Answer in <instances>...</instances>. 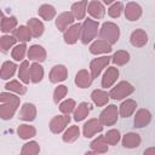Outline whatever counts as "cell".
<instances>
[{"mask_svg": "<svg viewBox=\"0 0 155 155\" xmlns=\"http://www.w3.org/2000/svg\"><path fill=\"white\" fill-rule=\"evenodd\" d=\"M124 10H125V7H124L122 2L115 1V2H113V4L110 5V7H109V10H108V15H109L111 18H119V17L121 16V13H122Z\"/></svg>", "mask_w": 155, "mask_h": 155, "instance_id": "cell-42", "label": "cell"}, {"mask_svg": "<svg viewBox=\"0 0 155 155\" xmlns=\"http://www.w3.org/2000/svg\"><path fill=\"white\" fill-rule=\"evenodd\" d=\"M38 13H39V16H40L42 19H45V21H51V19H53L54 16H56V8H54L52 5H50V4H44V5H41V6L39 7Z\"/></svg>", "mask_w": 155, "mask_h": 155, "instance_id": "cell-31", "label": "cell"}, {"mask_svg": "<svg viewBox=\"0 0 155 155\" xmlns=\"http://www.w3.org/2000/svg\"><path fill=\"white\" fill-rule=\"evenodd\" d=\"M27 25L29 27L33 38H40L42 35L44 30H45L44 23L40 19H38V18H30V19H28Z\"/></svg>", "mask_w": 155, "mask_h": 155, "instance_id": "cell-24", "label": "cell"}, {"mask_svg": "<svg viewBox=\"0 0 155 155\" xmlns=\"http://www.w3.org/2000/svg\"><path fill=\"white\" fill-rule=\"evenodd\" d=\"M92 80H93V78H92L91 73L88 70H86V69L79 70L76 73V75H75V85L78 87H80V88L90 87L91 84H92Z\"/></svg>", "mask_w": 155, "mask_h": 155, "instance_id": "cell-17", "label": "cell"}, {"mask_svg": "<svg viewBox=\"0 0 155 155\" xmlns=\"http://www.w3.org/2000/svg\"><path fill=\"white\" fill-rule=\"evenodd\" d=\"M17 41L18 40L13 35H2L0 38V50H1V52L6 53L12 46H15V44Z\"/></svg>", "mask_w": 155, "mask_h": 155, "instance_id": "cell-37", "label": "cell"}, {"mask_svg": "<svg viewBox=\"0 0 155 155\" xmlns=\"http://www.w3.org/2000/svg\"><path fill=\"white\" fill-rule=\"evenodd\" d=\"M111 44H109L107 40L103 39H98L94 40L91 45H90V52L92 54H102V53H109L111 52Z\"/></svg>", "mask_w": 155, "mask_h": 155, "instance_id": "cell-15", "label": "cell"}, {"mask_svg": "<svg viewBox=\"0 0 155 155\" xmlns=\"http://www.w3.org/2000/svg\"><path fill=\"white\" fill-rule=\"evenodd\" d=\"M75 107H76L75 101L71 99V98H68V99L63 101V102L59 104V110H61V113L69 115L70 113H73V111L75 110Z\"/></svg>", "mask_w": 155, "mask_h": 155, "instance_id": "cell-43", "label": "cell"}, {"mask_svg": "<svg viewBox=\"0 0 155 155\" xmlns=\"http://www.w3.org/2000/svg\"><path fill=\"white\" fill-rule=\"evenodd\" d=\"M69 122H70V116L68 114L56 115L50 121V131L52 133L58 134V133H61L62 131L65 130V127L68 126Z\"/></svg>", "mask_w": 155, "mask_h": 155, "instance_id": "cell-6", "label": "cell"}, {"mask_svg": "<svg viewBox=\"0 0 155 155\" xmlns=\"http://www.w3.org/2000/svg\"><path fill=\"white\" fill-rule=\"evenodd\" d=\"M151 121V113L148 109H139L137 110L136 115H134V127L136 128H143L145 126H148Z\"/></svg>", "mask_w": 155, "mask_h": 155, "instance_id": "cell-14", "label": "cell"}, {"mask_svg": "<svg viewBox=\"0 0 155 155\" xmlns=\"http://www.w3.org/2000/svg\"><path fill=\"white\" fill-rule=\"evenodd\" d=\"M125 17L126 19L131 21V22H134V21H138L143 13V10L140 7L139 4L134 2V1H130L128 4H126V7H125Z\"/></svg>", "mask_w": 155, "mask_h": 155, "instance_id": "cell-11", "label": "cell"}, {"mask_svg": "<svg viewBox=\"0 0 155 155\" xmlns=\"http://www.w3.org/2000/svg\"><path fill=\"white\" fill-rule=\"evenodd\" d=\"M12 35L21 42H27L30 40V38L33 36L31 35V31L29 29L28 25H19L18 28H16L13 31H12Z\"/></svg>", "mask_w": 155, "mask_h": 155, "instance_id": "cell-27", "label": "cell"}, {"mask_svg": "<svg viewBox=\"0 0 155 155\" xmlns=\"http://www.w3.org/2000/svg\"><path fill=\"white\" fill-rule=\"evenodd\" d=\"M5 88L10 92H15L17 94H24L27 92V87L24 85H22L18 80H11L10 82H7L5 85Z\"/></svg>", "mask_w": 155, "mask_h": 155, "instance_id": "cell-39", "label": "cell"}, {"mask_svg": "<svg viewBox=\"0 0 155 155\" xmlns=\"http://www.w3.org/2000/svg\"><path fill=\"white\" fill-rule=\"evenodd\" d=\"M119 117V109L115 104H109L99 114V120L103 126H113L116 124Z\"/></svg>", "mask_w": 155, "mask_h": 155, "instance_id": "cell-5", "label": "cell"}, {"mask_svg": "<svg viewBox=\"0 0 155 155\" xmlns=\"http://www.w3.org/2000/svg\"><path fill=\"white\" fill-rule=\"evenodd\" d=\"M133 92H134V87L128 81H120L119 84H116V86H114L110 90L109 96H110V98H113L115 101H120V99L128 97Z\"/></svg>", "mask_w": 155, "mask_h": 155, "instance_id": "cell-4", "label": "cell"}, {"mask_svg": "<svg viewBox=\"0 0 155 155\" xmlns=\"http://www.w3.org/2000/svg\"><path fill=\"white\" fill-rule=\"evenodd\" d=\"M144 154H155V148H149V149H145L144 150Z\"/></svg>", "mask_w": 155, "mask_h": 155, "instance_id": "cell-45", "label": "cell"}, {"mask_svg": "<svg viewBox=\"0 0 155 155\" xmlns=\"http://www.w3.org/2000/svg\"><path fill=\"white\" fill-rule=\"evenodd\" d=\"M90 147L96 154H104L108 151V143L105 142L104 136H98L96 139L91 142Z\"/></svg>", "mask_w": 155, "mask_h": 155, "instance_id": "cell-29", "label": "cell"}, {"mask_svg": "<svg viewBox=\"0 0 155 155\" xmlns=\"http://www.w3.org/2000/svg\"><path fill=\"white\" fill-rule=\"evenodd\" d=\"M116 0H103V2L105 4V5H111L113 2H115Z\"/></svg>", "mask_w": 155, "mask_h": 155, "instance_id": "cell-46", "label": "cell"}, {"mask_svg": "<svg viewBox=\"0 0 155 155\" xmlns=\"http://www.w3.org/2000/svg\"><path fill=\"white\" fill-rule=\"evenodd\" d=\"M117 78H119V69L117 68H115V67L107 68V70L104 71L103 78H102V87H104V88L111 87L115 84V81L117 80Z\"/></svg>", "mask_w": 155, "mask_h": 155, "instance_id": "cell-16", "label": "cell"}, {"mask_svg": "<svg viewBox=\"0 0 155 155\" xmlns=\"http://www.w3.org/2000/svg\"><path fill=\"white\" fill-rule=\"evenodd\" d=\"M140 136L134 132H128L122 137V145L127 149H133L139 147L140 144Z\"/></svg>", "mask_w": 155, "mask_h": 155, "instance_id": "cell-22", "label": "cell"}, {"mask_svg": "<svg viewBox=\"0 0 155 155\" xmlns=\"http://www.w3.org/2000/svg\"><path fill=\"white\" fill-rule=\"evenodd\" d=\"M99 36L103 40H107L109 44L114 45L120 38V29L113 22H104L99 29Z\"/></svg>", "mask_w": 155, "mask_h": 155, "instance_id": "cell-3", "label": "cell"}, {"mask_svg": "<svg viewBox=\"0 0 155 155\" xmlns=\"http://www.w3.org/2000/svg\"><path fill=\"white\" fill-rule=\"evenodd\" d=\"M17 27V18L15 16H10L6 17L4 13L1 15V23H0V28L2 33H10L13 31Z\"/></svg>", "mask_w": 155, "mask_h": 155, "instance_id": "cell-26", "label": "cell"}, {"mask_svg": "<svg viewBox=\"0 0 155 155\" xmlns=\"http://www.w3.org/2000/svg\"><path fill=\"white\" fill-rule=\"evenodd\" d=\"M18 78L24 84H29V81H31V79H30V65H29V61H23L21 63L19 69H18Z\"/></svg>", "mask_w": 155, "mask_h": 155, "instance_id": "cell-34", "label": "cell"}, {"mask_svg": "<svg viewBox=\"0 0 155 155\" xmlns=\"http://www.w3.org/2000/svg\"><path fill=\"white\" fill-rule=\"evenodd\" d=\"M103 131V124L99 119H90L85 125L82 126V133L85 138H91L96 133H99Z\"/></svg>", "mask_w": 155, "mask_h": 155, "instance_id": "cell-8", "label": "cell"}, {"mask_svg": "<svg viewBox=\"0 0 155 155\" xmlns=\"http://www.w3.org/2000/svg\"><path fill=\"white\" fill-rule=\"evenodd\" d=\"M111 62L116 65H125L126 63L130 62V53L125 50H119L113 54Z\"/></svg>", "mask_w": 155, "mask_h": 155, "instance_id": "cell-36", "label": "cell"}, {"mask_svg": "<svg viewBox=\"0 0 155 155\" xmlns=\"http://www.w3.org/2000/svg\"><path fill=\"white\" fill-rule=\"evenodd\" d=\"M17 134L22 139H29V138H33L36 134V130H35L34 126H30V125H27V124H22L17 128Z\"/></svg>", "mask_w": 155, "mask_h": 155, "instance_id": "cell-33", "label": "cell"}, {"mask_svg": "<svg viewBox=\"0 0 155 155\" xmlns=\"http://www.w3.org/2000/svg\"><path fill=\"white\" fill-rule=\"evenodd\" d=\"M28 58L29 61H34V62H44L46 59V50L40 46V45H31L28 48Z\"/></svg>", "mask_w": 155, "mask_h": 155, "instance_id": "cell-19", "label": "cell"}, {"mask_svg": "<svg viewBox=\"0 0 155 155\" xmlns=\"http://www.w3.org/2000/svg\"><path fill=\"white\" fill-rule=\"evenodd\" d=\"M88 113H90V104L87 102H81L74 110V120L76 122L82 121L85 117H87Z\"/></svg>", "mask_w": 155, "mask_h": 155, "instance_id": "cell-32", "label": "cell"}, {"mask_svg": "<svg viewBox=\"0 0 155 155\" xmlns=\"http://www.w3.org/2000/svg\"><path fill=\"white\" fill-rule=\"evenodd\" d=\"M68 78V69L65 68V65L63 64H57L54 65L51 71H50V75H48V79L52 84H58V82H62L64 81L65 79Z\"/></svg>", "mask_w": 155, "mask_h": 155, "instance_id": "cell-12", "label": "cell"}, {"mask_svg": "<svg viewBox=\"0 0 155 155\" xmlns=\"http://www.w3.org/2000/svg\"><path fill=\"white\" fill-rule=\"evenodd\" d=\"M68 93V87L64 85H58L53 91V102L58 104Z\"/></svg>", "mask_w": 155, "mask_h": 155, "instance_id": "cell-44", "label": "cell"}, {"mask_svg": "<svg viewBox=\"0 0 155 155\" xmlns=\"http://www.w3.org/2000/svg\"><path fill=\"white\" fill-rule=\"evenodd\" d=\"M136 108H137L136 101L128 98V99L124 101V102L120 104V107H119V114H120L122 117H130V116L134 113Z\"/></svg>", "mask_w": 155, "mask_h": 155, "instance_id": "cell-21", "label": "cell"}, {"mask_svg": "<svg viewBox=\"0 0 155 155\" xmlns=\"http://www.w3.org/2000/svg\"><path fill=\"white\" fill-rule=\"evenodd\" d=\"M81 25L80 23H75V24H71L63 34V39H64V42L68 44V45H74L81 36Z\"/></svg>", "mask_w": 155, "mask_h": 155, "instance_id": "cell-10", "label": "cell"}, {"mask_svg": "<svg viewBox=\"0 0 155 155\" xmlns=\"http://www.w3.org/2000/svg\"><path fill=\"white\" fill-rule=\"evenodd\" d=\"M0 117L2 120H10L15 115L16 110L19 107L21 99L16 94L10 92H1L0 93Z\"/></svg>", "mask_w": 155, "mask_h": 155, "instance_id": "cell-1", "label": "cell"}, {"mask_svg": "<svg viewBox=\"0 0 155 155\" xmlns=\"http://www.w3.org/2000/svg\"><path fill=\"white\" fill-rule=\"evenodd\" d=\"M111 57L109 56H102V57H97L91 61L90 63V70H91V75L93 79L98 78L102 73V70L110 63Z\"/></svg>", "mask_w": 155, "mask_h": 155, "instance_id": "cell-7", "label": "cell"}, {"mask_svg": "<svg viewBox=\"0 0 155 155\" xmlns=\"http://www.w3.org/2000/svg\"><path fill=\"white\" fill-rule=\"evenodd\" d=\"M79 136H80V128H79V126H70L64 133H63V136H62V139H63V142H65V143H73V142H75L78 138H79Z\"/></svg>", "mask_w": 155, "mask_h": 155, "instance_id": "cell-35", "label": "cell"}, {"mask_svg": "<svg viewBox=\"0 0 155 155\" xmlns=\"http://www.w3.org/2000/svg\"><path fill=\"white\" fill-rule=\"evenodd\" d=\"M98 29H99V22L91 19V18H86L81 25V36L80 40L84 45L90 44L98 34Z\"/></svg>", "mask_w": 155, "mask_h": 155, "instance_id": "cell-2", "label": "cell"}, {"mask_svg": "<svg viewBox=\"0 0 155 155\" xmlns=\"http://www.w3.org/2000/svg\"><path fill=\"white\" fill-rule=\"evenodd\" d=\"M25 53H28V52H27V45H25V42H21V44L16 45V46L12 48L11 57H12L15 61L19 62V61H22V59L24 58Z\"/></svg>", "mask_w": 155, "mask_h": 155, "instance_id": "cell-38", "label": "cell"}, {"mask_svg": "<svg viewBox=\"0 0 155 155\" xmlns=\"http://www.w3.org/2000/svg\"><path fill=\"white\" fill-rule=\"evenodd\" d=\"M39 153H40V147L38 144V142H35V140H30V142L25 143L21 150L22 155H36Z\"/></svg>", "mask_w": 155, "mask_h": 155, "instance_id": "cell-40", "label": "cell"}, {"mask_svg": "<svg viewBox=\"0 0 155 155\" xmlns=\"http://www.w3.org/2000/svg\"><path fill=\"white\" fill-rule=\"evenodd\" d=\"M87 0H80L78 2H74L71 5V12L75 17V19H84L85 18V15H86V11H87Z\"/></svg>", "mask_w": 155, "mask_h": 155, "instance_id": "cell-23", "label": "cell"}, {"mask_svg": "<svg viewBox=\"0 0 155 155\" xmlns=\"http://www.w3.org/2000/svg\"><path fill=\"white\" fill-rule=\"evenodd\" d=\"M104 138H105V142L108 143V145H116V144L119 143L121 136H120L119 130L113 128V130H109V131L104 134Z\"/></svg>", "mask_w": 155, "mask_h": 155, "instance_id": "cell-41", "label": "cell"}, {"mask_svg": "<svg viewBox=\"0 0 155 155\" xmlns=\"http://www.w3.org/2000/svg\"><path fill=\"white\" fill-rule=\"evenodd\" d=\"M17 64L11 62V61H6L2 63L1 65V70H0V78L2 80H7L13 76V74L16 73V69H17Z\"/></svg>", "mask_w": 155, "mask_h": 155, "instance_id": "cell-28", "label": "cell"}, {"mask_svg": "<svg viewBox=\"0 0 155 155\" xmlns=\"http://www.w3.org/2000/svg\"><path fill=\"white\" fill-rule=\"evenodd\" d=\"M87 12L94 19H102L105 16V7L98 0H92L87 5Z\"/></svg>", "mask_w": 155, "mask_h": 155, "instance_id": "cell-13", "label": "cell"}, {"mask_svg": "<svg viewBox=\"0 0 155 155\" xmlns=\"http://www.w3.org/2000/svg\"><path fill=\"white\" fill-rule=\"evenodd\" d=\"M44 78V68L39 62H34L30 64V79L33 84H38Z\"/></svg>", "mask_w": 155, "mask_h": 155, "instance_id": "cell-30", "label": "cell"}, {"mask_svg": "<svg viewBox=\"0 0 155 155\" xmlns=\"http://www.w3.org/2000/svg\"><path fill=\"white\" fill-rule=\"evenodd\" d=\"M109 93L103 90H93L91 93V99L97 107H103L109 102Z\"/></svg>", "mask_w": 155, "mask_h": 155, "instance_id": "cell-25", "label": "cell"}, {"mask_svg": "<svg viewBox=\"0 0 155 155\" xmlns=\"http://www.w3.org/2000/svg\"><path fill=\"white\" fill-rule=\"evenodd\" d=\"M130 42L134 47H143L148 42V34L143 29H136L130 36Z\"/></svg>", "mask_w": 155, "mask_h": 155, "instance_id": "cell-18", "label": "cell"}, {"mask_svg": "<svg viewBox=\"0 0 155 155\" xmlns=\"http://www.w3.org/2000/svg\"><path fill=\"white\" fill-rule=\"evenodd\" d=\"M74 19H75V17H74V15H73L71 11H64V12H62V13H59L57 16L54 23H56L57 29L59 31H63L64 33L73 24Z\"/></svg>", "mask_w": 155, "mask_h": 155, "instance_id": "cell-9", "label": "cell"}, {"mask_svg": "<svg viewBox=\"0 0 155 155\" xmlns=\"http://www.w3.org/2000/svg\"><path fill=\"white\" fill-rule=\"evenodd\" d=\"M154 50H155V44H154Z\"/></svg>", "mask_w": 155, "mask_h": 155, "instance_id": "cell-47", "label": "cell"}, {"mask_svg": "<svg viewBox=\"0 0 155 155\" xmlns=\"http://www.w3.org/2000/svg\"><path fill=\"white\" fill-rule=\"evenodd\" d=\"M18 117L21 120L28 121V122L35 120V117H36V108H35V105L33 103H24L22 105L21 110H19Z\"/></svg>", "mask_w": 155, "mask_h": 155, "instance_id": "cell-20", "label": "cell"}]
</instances>
